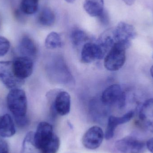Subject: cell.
<instances>
[{
  "mask_svg": "<svg viewBox=\"0 0 153 153\" xmlns=\"http://www.w3.org/2000/svg\"><path fill=\"white\" fill-rule=\"evenodd\" d=\"M33 140L35 146L40 153H56L59 150L60 141L54 134L52 125L46 122L39 123Z\"/></svg>",
  "mask_w": 153,
  "mask_h": 153,
  "instance_id": "obj_1",
  "label": "cell"
},
{
  "mask_svg": "<svg viewBox=\"0 0 153 153\" xmlns=\"http://www.w3.org/2000/svg\"><path fill=\"white\" fill-rule=\"evenodd\" d=\"M130 46L121 42H115L105 56L104 61L105 68L111 71H116L121 69L126 62V50Z\"/></svg>",
  "mask_w": 153,
  "mask_h": 153,
  "instance_id": "obj_2",
  "label": "cell"
},
{
  "mask_svg": "<svg viewBox=\"0 0 153 153\" xmlns=\"http://www.w3.org/2000/svg\"><path fill=\"white\" fill-rule=\"evenodd\" d=\"M7 106L14 118L27 116V101L26 93L19 88L11 89L6 98Z\"/></svg>",
  "mask_w": 153,
  "mask_h": 153,
  "instance_id": "obj_3",
  "label": "cell"
},
{
  "mask_svg": "<svg viewBox=\"0 0 153 153\" xmlns=\"http://www.w3.org/2000/svg\"><path fill=\"white\" fill-rule=\"evenodd\" d=\"M126 93L122 91L120 85L114 84L108 87L102 93L101 101L104 105H117L122 109L126 104Z\"/></svg>",
  "mask_w": 153,
  "mask_h": 153,
  "instance_id": "obj_4",
  "label": "cell"
},
{
  "mask_svg": "<svg viewBox=\"0 0 153 153\" xmlns=\"http://www.w3.org/2000/svg\"><path fill=\"white\" fill-rule=\"evenodd\" d=\"M116 149L122 153H144L146 143L134 137L127 136L116 142Z\"/></svg>",
  "mask_w": 153,
  "mask_h": 153,
  "instance_id": "obj_5",
  "label": "cell"
},
{
  "mask_svg": "<svg viewBox=\"0 0 153 153\" xmlns=\"http://www.w3.org/2000/svg\"><path fill=\"white\" fill-rule=\"evenodd\" d=\"M0 81L11 90L19 88L24 82L15 76L13 70L12 61L0 62Z\"/></svg>",
  "mask_w": 153,
  "mask_h": 153,
  "instance_id": "obj_6",
  "label": "cell"
},
{
  "mask_svg": "<svg viewBox=\"0 0 153 153\" xmlns=\"http://www.w3.org/2000/svg\"><path fill=\"white\" fill-rule=\"evenodd\" d=\"M112 36L115 42H121L131 45V40L136 37L137 32L133 25L121 22L112 31Z\"/></svg>",
  "mask_w": 153,
  "mask_h": 153,
  "instance_id": "obj_7",
  "label": "cell"
},
{
  "mask_svg": "<svg viewBox=\"0 0 153 153\" xmlns=\"http://www.w3.org/2000/svg\"><path fill=\"white\" fill-rule=\"evenodd\" d=\"M12 67L15 76L24 81L32 74L34 65L32 59L22 56L12 61Z\"/></svg>",
  "mask_w": 153,
  "mask_h": 153,
  "instance_id": "obj_8",
  "label": "cell"
},
{
  "mask_svg": "<svg viewBox=\"0 0 153 153\" xmlns=\"http://www.w3.org/2000/svg\"><path fill=\"white\" fill-rule=\"evenodd\" d=\"M104 137V133L100 127L98 126L92 127L83 136V145L89 150H95L101 144Z\"/></svg>",
  "mask_w": 153,
  "mask_h": 153,
  "instance_id": "obj_9",
  "label": "cell"
},
{
  "mask_svg": "<svg viewBox=\"0 0 153 153\" xmlns=\"http://www.w3.org/2000/svg\"><path fill=\"white\" fill-rule=\"evenodd\" d=\"M138 118L143 126L153 133V98L143 103L139 110Z\"/></svg>",
  "mask_w": 153,
  "mask_h": 153,
  "instance_id": "obj_10",
  "label": "cell"
},
{
  "mask_svg": "<svg viewBox=\"0 0 153 153\" xmlns=\"http://www.w3.org/2000/svg\"><path fill=\"white\" fill-rule=\"evenodd\" d=\"M105 56L98 43L86 42L81 52V59L83 62L89 63L96 59H101Z\"/></svg>",
  "mask_w": 153,
  "mask_h": 153,
  "instance_id": "obj_11",
  "label": "cell"
},
{
  "mask_svg": "<svg viewBox=\"0 0 153 153\" xmlns=\"http://www.w3.org/2000/svg\"><path fill=\"white\" fill-rule=\"evenodd\" d=\"M71 107V98L69 94L65 91L58 93L53 105L55 112L60 116H65L70 112Z\"/></svg>",
  "mask_w": 153,
  "mask_h": 153,
  "instance_id": "obj_12",
  "label": "cell"
},
{
  "mask_svg": "<svg viewBox=\"0 0 153 153\" xmlns=\"http://www.w3.org/2000/svg\"><path fill=\"white\" fill-rule=\"evenodd\" d=\"M134 115L133 111H130L120 117L110 116L108 120V126L105 134V137L107 140L111 139L114 136L115 130L118 126L130 121Z\"/></svg>",
  "mask_w": 153,
  "mask_h": 153,
  "instance_id": "obj_13",
  "label": "cell"
},
{
  "mask_svg": "<svg viewBox=\"0 0 153 153\" xmlns=\"http://www.w3.org/2000/svg\"><path fill=\"white\" fill-rule=\"evenodd\" d=\"M19 50L23 56L35 58L37 53L36 45L32 39L28 36H24L21 39L19 44Z\"/></svg>",
  "mask_w": 153,
  "mask_h": 153,
  "instance_id": "obj_14",
  "label": "cell"
},
{
  "mask_svg": "<svg viewBox=\"0 0 153 153\" xmlns=\"http://www.w3.org/2000/svg\"><path fill=\"white\" fill-rule=\"evenodd\" d=\"M16 133L13 120L8 114L0 117V137H10L13 136Z\"/></svg>",
  "mask_w": 153,
  "mask_h": 153,
  "instance_id": "obj_15",
  "label": "cell"
},
{
  "mask_svg": "<svg viewBox=\"0 0 153 153\" xmlns=\"http://www.w3.org/2000/svg\"><path fill=\"white\" fill-rule=\"evenodd\" d=\"M52 71H53L54 77L61 82H66L70 81L71 74L65 63L62 59L57 60L52 66Z\"/></svg>",
  "mask_w": 153,
  "mask_h": 153,
  "instance_id": "obj_16",
  "label": "cell"
},
{
  "mask_svg": "<svg viewBox=\"0 0 153 153\" xmlns=\"http://www.w3.org/2000/svg\"><path fill=\"white\" fill-rule=\"evenodd\" d=\"M83 8L91 17H98L104 10L103 0H85Z\"/></svg>",
  "mask_w": 153,
  "mask_h": 153,
  "instance_id": "obj_17",
  "label": "cell"
},
{
  "mask_svg": "<svg viewBox=\"0 0 153 153\" xmlns=\"http://www.w3.org/2000/svg\"><path fill=\"white\" fill-rule=\"evenodd\" d=\"M37 21L42 26L51 27L55 22V14L50 8H44L38 14Z\"/></svg>",
  "mask_w": 153,
  "mask_h": 153,
  "instance_id": "obj_18",
  "label": "cell"
},
{
  "mask_svg": "<svg viewBox=\"0 0 153 153\" xmlns=\"http://www.w3.org/2000/svg\"><path fill=\"white\" fill-rule=\"evenodd\" d=\"M38 5L39 0H21L20 10L24 14L31 15L36 12Z\"/></svg>",
  "mask_w": 153,
  "mask_h": 153,
  "instance_id": "obj_19",
  "label": "cell"
},
{
  "mask_svg": "<svg viewBox=\"0 0 153 153\" xmlns=\"http://www.w3.org/2000/svg\"><path fill=\"white\" fill-rule=\"evenodd\" d=\"M45 45L47 48L49 49H56L61 47L62 45V37L56 32H51L46 38Z\"/></svg>",
  "mask_w": 153,
  "mask_h": 153,
  "instance_id": "obj_20",
  "label": "cell"
},
{
  "mask_svg": "<svg viewBox=\"0 0 153 153\" xmlns=\"http://www.w3.org/2000/svg\"><path fill=\"white\" fill-rule=\"evenodd\" d=\"M34 133L30 132L28 133L22 143L21 153H38V150L35 146L33 140Z\"/></svg>",
  "mask_w": 153,
  "mask_h": 153,
  "instance_id": "obj_21",
  "label": "cell"
},
{
  "mask_svg": "<svg viewBox=\"0 0 153 153\" xmlns=\"http://www.w3.org/2000/svg\"><path fill=\"white\" fill-rule=\"evenodd\" d=\"M72 42L74 45L78 46L89 39V37L85 32L80 29L73 30L71 35Z\"/></svg>",
  "mask_w": 153,
  "mask_h": 153,
  "instance_id": "obj_22",
  "label": "cell"
},
{
  "mask_svg": "<svg viewBox=\"0 0 153 153\" xmlns=\"http://www.w3.org/2000/svg\"><path fill=\"white\" fill-rule=\"evenodd\" d=\"M10 43L7 39L0 36V57L4 56L9 52Z\"/></svg>",
  "mask_w": 153,
  "mask_h": 153,
  "instance_id": "obj_23",
  "label": "cell"
},
{
  "mask_svg": "<svg viewBox=\"0 0 153 153\" xmlns=\"http://www.w3.org/2000/svg\"><path fill=\"white\" fill-rule=\"evenodd\" d=\"M98 17L99 18V21L102 25L104 26L108 25L109 23L110 19L108 12L104 10Z\"/></svg>",
  "mask_w": 153,
  "mask_h": 153,
  "instance_id": "obj_24",
  "label": "cell"
},
{
  "mask_svg": "<svg viewBox=\"0 0 153 153\" xmlns=\"http://www.w3.org/2000/svg\"><path fill=\"white\" fill-rule=\"evenodd\" d=\"M15 123L20 128H24L27 126L29 123L28 119L27 116L20 117L14 118Z\"/></svg>",
  "mask_w": 153,
  "mask_h": 153,
  "instance_id": "obj_25",
  "label": "cell"
},
{
  "mask_svg": "<svg viewBox=\"0 0 153 153\" xmlns=\"http://www.w3.org/2000/svg\"><path fill=\"white\" fill-rule=\"evenodd\" d=\"M0 153H9L8 143L2 139H0Z\"/></svg>",
  "mask_w": 153,
  "mask_h": 153,
  "instance_id": "obj_26",
  "label": "cell"
},
{
  "mask_svg": "<svg viewBox=\"0 0 153 153\" xmlns=\"http://www.w3.org/2000/svg\"><path fill=\"white\" fill-rule=\"evenodd\" d=\"M146 148L152 153H153V137L146 142Z\"/></svg>",
  "mask_w": 153,
  "mask_h": 153,
  "instance_id": "obj_27",
  "label": "cell"
},
{
  "mask_svg": "<svg viewBox=\"0 0 153 153\" xmlns=\"http://www.w3.org/2000/svg\"><path fill=\"white\" fill-rule=\"evenodd\" d=\"M123 1L127 5L130 6V5H133L134 3L136 0H123Z\"/></svg>",
  "mask_w": 153,
  "mask_h": 153,
  "instance_id": "obj_28",
  "label": "cell"
},
{
  "mask_svg": "<svg viewBox=\"0 0 153 153\" xmlns=\"http://www.w3.org/2000/svg\"><path fill=\"white\" fill-rule=\"evenodd\" d=\"M150 72H151V75L153 78V65L151 67V69H150Z\"/></svg>",
  "mask_w": 153,
  "mask_h": 153,
  "instance_id": "obj_29",
  "label": "cell"
},
{
  "mask_svg": "<svg viewBox=\"0 0 153 153\" xmlns=\"http://www.w3.org/2000/svg\"><path fill=\"white\" fill-rule=\"evenodd\" d=\"M65 1L69 3H73L75 0H65Z\"/></svg>",
  "mask_w": 153,
  "mask_h": 153,
  "instance_id": "obj_30",
  "label": "cell"
},
{
  "mask_svg": "<svg viewBox=\"0 0 153 153\" xmlns=\"http://www.w3.org/2000/svg\"><path fill=\"white\" fill-rule=\"evenodd\" d=\"M0 25H1V22H0Z\"/></svg>",
  "mask_w": 153,
  "mask_h": 153,
  "instance_id": "obj_31",
  "label": "cell"
}]
</instances>
